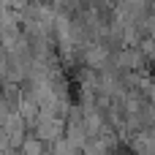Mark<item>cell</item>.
<instances>
[{
	"instance_id": "cell-1",
	"label": "cell",
	"mask_w": 155,
	"mask_h": 155,
	"mask_svg": "<svg viewBox=\"0 0 155 155\" xmlns=\"http://www.w3.org/2000/svg\"><path fill=\"white\" fill-rule=\"evenodd\" d=\"M112 49L104 44V41H90L82 52H79V57H82V65H87V68H93V71H106L109 65H112Z\"/></svg>"
},
{
	"instance_id": "cell-2",
	"label": "cell",
	"mask_w": 155,
	"mask_h": 155,
	"mask_svg": "<svg viewBox=\"0 0 155 155\" xmlns=\"http://www.w3.org/2000/svg\"><path fill=\"white\" fill-rule=\"evenodd\" d=\"M22 155H49V144L41 142L38 136H27V142L22 144Z\"/></svg>"
},
{
	"instance_id": "cell-3",
	"label": "cell",
	"mask_w": 155,
	"mask_h": 155,
	"mask_svg": "<svg viewBox=\"0 0 155 155\" xmlns=\"http://www.w3.org/2000/svg\"><path fill=\"white\" fill-rule=\"evenodd\" d=\"M153 71H155V63H153Z\"/></svg>"
}]
</instances>
